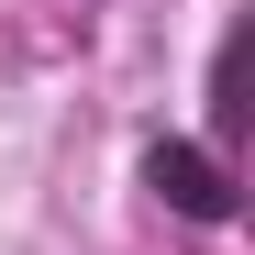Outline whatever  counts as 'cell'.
Returning a JSON list of instances; mask_svg holds the SVG:
<instances>
[{"label": "cell", "instance_id": "2", "mask_svg": "<svg viewBox=\"0 0 255 255\" xmlns=\"http://www.w3.org/2000/svg\"><path fill=\"white\" fill-rule=\"evenodd\" d=\"M200 144L222 155V166L244 155V22L222 33V45H211V133H200Z\"/></svg>", "mask_w": 255, "mask_h": 255}, {"label": "cell", "instance_id": "1", "mask_svg": "<svg viewBox=\"0 0 255 255\" xmlns=\"http://www.w3.org/2000/svg\"><path fill=\"white\" fill-rule=\"evenodd\" d=\"M144 189L178 211V222H200V233L244 222V166H222L200 133H155V144H144Z\"/></svg>", "mask_w": 255, "mask_h": 255}]
</instances>
